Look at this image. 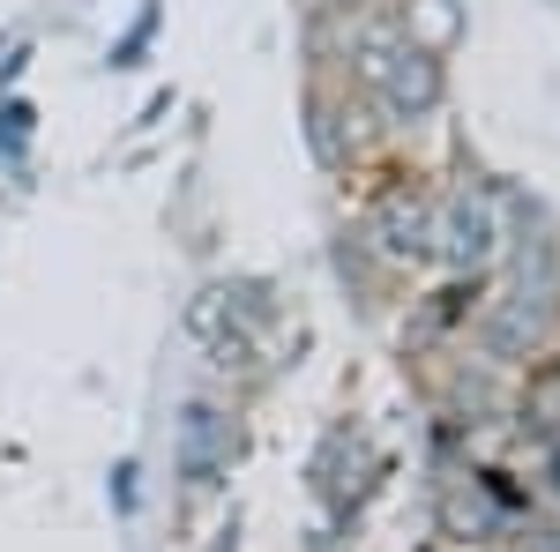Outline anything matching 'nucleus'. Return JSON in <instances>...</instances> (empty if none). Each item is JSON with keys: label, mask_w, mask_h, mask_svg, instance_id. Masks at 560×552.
Here are the masks:
<instances>
[{"label": "nucleus", "mask_w": 560, "mask_h": 552, "mask_svg": "<svg viewBox=\"0 0 560 552\" xmlns=\"http://www.w3.org/2000/svg\"><path fill=\"white\" fill-rule=\"evenodd\" d=\"M359 83L382 97L396 120H419L441 105V60L427 45H411L396 23H366L359 31Z\"/></svg>", "instance_id": "1"}, {"label": "nucleus", "mask_w": 560, "mask_h": 552, "mask_svg": "<svg viewBox=\"0 0 560 552\" xmlns=\"http://www.w3.org/2000/svg\"><path fill=\"white\" fill-rule=\"evenodd\" d=\"M374 239H382L396 261H427L433 255V202L411 195V187H396L382 210H374Z\"/></svg>", "instance_id": "2"}, {"label": "nucleus", "mask_w": 560, "mask_h": 552, "mask_svg": "<svg viewBox=\"0 0 560 552\" xmlns=\"http://www.w3.org/2000/svg\"><path fill=\"white\" fill-rule=\"evenodd\" d=\"M433 255H448V261H486L493 255V210L486 202H448V210H433Z\"/></svg>", "instance_id": "3"}, {"label": "nucleus", "mask_w": 560, "mask_h": 552, "mask_svg": "<svg viewBox=\"0 0 560 552\" xmlns=\"http://www.w3.org/2000/svg\"><path fill=\"white\" fill-rule=\"evenodd\" d=\"M396 31H404L411 45H427V52H433V45H448V38H456V8H448V0H411Z\"/></svg>", "instance_id": "4"}, {"label": "nucleus", "mask_w": 560, "mask_h": 552, "mask_svg": "<svg viewBox=\"0 0 560 552\" xmlns=\"http://www.w3.org/2000/svg\"><path fill=\"white\" fill-rule=\"evenodd\" d=\"M217 463H224V448H217V411H187V478L210 485Z\"/></svg>", "instance_id": "5"}, {"label": "nucleus", "mask_w": 560, "mask_h": 552, "mask_svg": "<svg viewBox=\"0 0 560 552\" xmlns=\"http://www.w3.org/2000/svg\"><path fill=\"white\" fill-rule=\"evenodd\" d=\"M553 485H560V456H553Z\"/></svg>", "instance_id": "6"}]
</instances>
